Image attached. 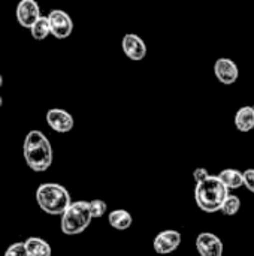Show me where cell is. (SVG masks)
<instances>
[{
  "mask_svg": "<svg viewBox=\"0 0 254 256\" xmlns=\"http://www.w3.org/2000/svg\"><path fill=\"white\" fill-rule=\"evenodd\" d=\"M28 256H51L52 250L48 242L39 237H30L24 242Z\"/></svg>",
  "mask_w": 254,
  "mask_h": 256,
  "instance_id": "14",
  "label": "cell"
},
{
  "mask_svg": "<svg viewBox=\"0 0 254 256\" xmlns=\"http://www.w3.org/2000/svg\"><path fill=\"white\" fill-rule=\"evenodd\" d=\"M240 208H241V200L237 195H231L229 194V196L226 198V201H225V204H223L220 212L225 216H235L240 212Z\"/></svg>",
  "mask_w": 254,
  "mask_h": 256,
  "instance_id": "17",
  "label": "cell"
},
{
  "mask_svg": "<svg viewBox=\"0 0 254 256\" xmlns=\"http://www.w3.org/2000/svg\"><path fill=\"white\" fill-rule=\"evenodd\" d=\"M16 21L24 28H31V26L40 16V8L36 0H19L15 10Z\"/></svg>",
  "mask_w": 254,
  "mask_h": 256,
  "instance_id": "6",
  "label": "cell"
},
{
  "mask_svg": "<svg viewBox=\"0 0 254 256\" xmlns=\"http://www.w3.org/2000/svg\"><path fill=\"white\" fill-rule=\"evenodd\" d=\"M219 178L225 183V186L231 190V189H240L241 186H244V172L234 170V168H228L223 170L219 174Z\"/></svg>",
  "mask_w": 254,
  "mask_h": 256,
  "instance_id": "15",
  "label": "cell"
},
{
  "mask_svg": "<svg viewBox=\"0 0 254 256\" xmlns=\"http://www.w3.org/2000/svg\"><path fill=\"white\" fill-rule=\"evenodd\" d=\"M3 86V78H1V75H0V87Z\"/></svg>",
  "mask_w": 254,
  "mask_h": 256,
  "instance_id": "22",
  "label": "cell"
},
{
  "mask_svg": "<svg viewBox=\"0 0 254 256\" xmlns=\"http://www.w3.org/2000/svg\"><path fill=\"white\" fill-rule=\"evenodd\" d=\"M228 196H229V189L219 178V176H210L204 182L196 183L195 200L198 207L205 213L220 212Z\"/></svg>",
  "mask_w": 254,
  "mask_h": 256,
  "instance_id": "2",
  "label": "cell"
},
{
  "mask_svg": "<svg viewBox=\"0 0 254 256\" xmlns=\"http://www.w3.org/2000/svg\"><path fill=\"white\" fill-rule=\"evenodd\" d=\"M121 48L123 52L133 62H141L147 56V45L142 40L141 36L135 33H127L121 39Z\"/></svg>",
  "mask_w": 254,
  "mask_h": 256,
  "instance_id": "9",
  "label": "cell"
},
{
  "mask_svg": "<svg viewBox=\"0 0 254 256\" xmlns=\"http://www.w3.org/2000/svg\"><path fill=\"white\" fill-rule=\"evenodd\" d=\"M244 186L254 194V170H246L244 171Z\"/></svg>",
  "mask_w": 254,
  "mask_h": 256,
  "instance_id": "20",
  "label": "cell"
},
{
  "mask_svg": "<svg viewBox=\"0 0 254 256\" xmlns=\"http://www.w3.org/2000/svg\"><path fill=\"white\" fill-rule=\"evenodd\" d=\"M196 249L201 256H223V242L213 232H201L196 238Z\"/></svg>",
  "mask_w": 254,
  "mask_h": 256,
  "instance_id": "11",
  "label": "cell"
},
{
  "mask_svg": "<svg viewBox=\"0 0 254 256\" xmlns=\"http://www.w3.org/2000/svg\"><path fill=\"white\" fill-rule=\"evenodd\" d=\"M91 219L88 201H75L61 214V232L64 236H79L90 226Z\"/></svg>",
  "mask_w": 254,
  "mask_h": 256,
  "instance_id": "4",
  "label": "cell"
},
{
  "mask_svg": "<svg viewBox=\"0 0 254 256\" xmlns=\"http://www.w3.org/2000/svg\"><path fill=\"white\" fill-rule=\"evenodd\" d=\"M22 152L27 166L34 172H45L52 164L51 142L40 130H30L25 135Z\"/></svg>",
  "mask_w": 254,
  "mask_h": 256,
  "instance_id": "1",
  "label": "cell"
},
{
  "mask_svg": "<svg viewBox=\"0 0 254 256\" xmlns=\"http://www.w3.org/2000/svg\"><path fill=\"white\" fill-rule=\"evenodd\" d=\"M214 75L216 78L225 84V86H232L237 82L238 76H240V70L237 63L232 58L228 57H220L217 58V62L214 63Z\"/></svg>",
  "mask_w": 254,
  "mask_h": 256,
  "instance_id": "7",
  "label": "cell"
},
{
  "mask_svg": "<svg viewBox=\"0 0 254 256\" xmlns=\"http://www.w3.org/2000/svg\"><path fill=\"white\" fill-rule=\"evenodd\" d=\"M36 202L43 213L61 216L72 204V198L64 186L58 183H43L36 190Z\"/></svg>",
  "mask_w": 254,
  "mask_h": 256,
  "instance_id": "3",
  "label": "cell"
},
{
  "mask_svg": "<svg viewBox=\"0 0 254 256\" xmlns=\"http://www.w3.org/2000/svg\"><path fill=\"white\" fill-rule=\"evenodd\" d=\"M108 222L114 230L124 231L132 226L133 218L127 210H112L108 216Z\"/></svg>",
  "mask_w": 254,
  "mask_h": 256,
  "instance_id": "13",
  "label": "cell"
},
{
  "mask_svg": "<svg viewBox=\"0 0 254 256\" xmlns=\"http://www.w3.org/2000/svg\"><path fill=\"white\" fill-rule=\"evenodd\" d=\"M51 34L55 39H67L73 32V21L70 15L61 9H52L48 15Z\"/></svg>",
  "mask_w": 254,
  "mask_h": 256,
  "instance_id": "5",
  "label": "cell"
},
{
  "mask_svg": "<svg viewBox=\"0 0 254 256\" xmlns=\"http://www.w3.org/2000/svg\"><path fill=\"white\" fill-rule=\"evenodd\" d=\"M180 244H181V234L175 230H166L159 232L153 242L154 250L160 255H168L175 252Z\"/></svg>",
  "mask_w": 254,
  "mask_h": 256,
  "instance_id": "8",
  "label": "cell"
},
{
  "mask_svg": "<svg viewBox=\"0 0 254 256\" xmlns=\"http://www.w3.org/2000/svg\"><path fill=\"white\" fill-rule=\"evenodd\" d=\"M208 177H210V174H208V171L205 168H196L193 171V178H195L196 183H201V182H204Z\"/></svg>",
  "mask_w": 254,
  "mask_h": 256,
  "instance_id": "21",
  "label": "cell"
},
{
  "mask_svg": "<svg viewBox=\"0 0 254 256\" xmlns=\"http://www.w3.org/2000/svg\"><path fill=\"white\" fill-rule=\"evenodd\" d=\"M88 206H90V212H91V216L93 219H99L102 216H105L106 210H108V206L105 201L102 200H93V201H88Z\"/></svg>",
  "mask_w": 254,
  "mask_h": 256,
  "instance_id": "18",
  "label": "cell"
},
{
  "mask_svg": "<svg viewBox=\"0 0 254 256\" xmlns=\"http://www.w3.org/2000/svg\"><path fill=\"white\" fill-rule=\"evenodd\" d=\"M30 32H31L33 39H36V40H43V39H46V38L51 34V26H49L48 16L40 15L39 20L31 26Z\"/></svg>",
  "mask_w": 254,
  "mask_h": 256,
  "instance_id": "16",
  "label": "cell"
},
{
  "mask_svg": "<svg viewBox=\"0 0 254 256\" xmlns=\"http://www.w3.org/2000/svg\"><path fill=\"white\" fill-rule=\"evenodd\" d=\"M46 123L52 130H55L58 134H67L73 129L75 120H73L72 114H69L64 110L51 108L46 112Z\"/></svg>",
  "mask_w": 254,
  "mask_h": 256,
  "instance_id": "10",
  "label": "cell"
},
{
  "mask_svg": "<svg viewBox=\"0 0 254 256\" xmlns=\"http://www.w3.org/2000/svg\"><path fill=\"white\" fill-rule=\"evenodd\" d=\"M1 105H3V99H1V96H0V108H1Z\"/></svg>",
  "mask_w": 254,
  "mask_h": 256,
  "instance_id": "23",
  "label": "cell"
},
{
  "mask_svg": "<svg viewBox=\"0 0 254 256\" xmlns=\"http://www.w3.org/2000/svg\"><path fill=\"white\" fill-rule=\"evenodd\" d=\"M3 256H28V254H27V249H25L24 242H22V243L18 242V243L10 244V246L6 249V252H4V255Z\"/></svg>",
  "mask_w": 254,
  "mask_h": 256,
  "instance_id": "19",
  "label": "cell"
},
{
  "mask_svg": "<svg viewBox=\"0 0 254 256\" xmlns=\"http://www.w3.org/2000/svg\"><path fill=\"white\" fill-rule=\"evenodd\" d=\"M235 126L240 132H250L254 129V106H243L235 114Z\"/></svg>",
  "mask_w": 254,
  "mask_h": 256,
  "instance_id": "12",
  "label": "cell"
}]
</instances>
